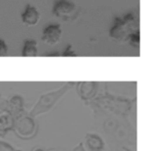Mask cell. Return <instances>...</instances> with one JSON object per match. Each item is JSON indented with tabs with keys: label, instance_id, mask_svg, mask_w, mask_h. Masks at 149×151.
<instances>
[{
	"label": "cell",
	"instance_id": "6da1fadb",
	"mask_svg": "<svg viewBox=\"0 0 149 151\" xmlns=\"http://www.w3.org/2000/svg\"><path fill=\"white\" fill-rule=\"evenodd\" d=\"M95 117L100 120L111 151H122L126 145L136 146L137 132L128 117L106 112H95Z\"/></svg>",
	"mask_w": 149,
	"mask_h": 151
},
{
	"label": "cell",
	"instance_id": "7a4b0ae2",
	"mask_svg": "<svg viewBox=\"0 0 149 151\" xmlns=\"http://www.w3.org/2000/svg\"><path fill=\"white\" fill-rule=\"evenodd\" d=\"M135 103H136V99L114 96L106 92L99 96H96L87 104L89 107H92L94 112H106L114 115L128 117L133 110Z\"/></svg>",
	"mask_w": 149,
	"mask_h": 151
},
{
	"label": "cell",
	"instance_id": "3957f363",
	"mask_svg": "<svg viewBox=\"0 0 149 151\" xmlns=\"http://www.w3.org/2000/svg\"><path fill=\"white\" fill-rule=\"evenodd\" d=\"M73 85H74V83H66V84L55 89V90L48 91V92L41 94L28 114L31 117L35 118L37 116L41 115V114L50 112L56 106V104L72 88Z\"/></svg>",
	"mask_w": 149,
	"mask_h": 151
},
{
	"label": "cell",
	"instance_id": "277c9868",
	"mask_svg": "<svg viewBox=\"0 0 149 151\" xmlns=\"http://www.w3.org/2000/svg\"><path fill=\"white\" fill-rule=\"evenodd\" d=\"M137 30H139L138 18L134 15V13H128L121 18H115L113 26L110 29L109 35L117 42H126V37L132 32Z\"/></svg>",
	"mask_w": 149,
	"mask_h": 151
},
{
	"label": "cell",
	"instance_id": "5b68a950",
	"mask_svg": "<svg viewBox=\"0 0 149 151\" xmlns=\"http://www.w3.org/2000/svg\"><path fill=\"white\" fill-rule=\"evenodd\" d=\"M13 130L15 134L23 140H30L37 134V124L35 118L31 117L27 112H24L21 115L13 118Z\"/></svg>",
	"mask_w": 149,
	"mask_h": 151
},
{
	"label": "cell",
	"instance_id": "8992f818",
	"mask_svg": "<svg viewBox=\"0 0 149 151\" xmlns=\"http://www.w3.org/2000/svg\"><path fill=\"white\" fill-rule=\"evenodd\" d=\"M80 9L71 0H55L53 15L63 21H74L77 19Z\"/></svg>",
	"mask_w": 149,
	"mask_h": 151
},
{
	"label": "cell",
	"instance_id": "52a82bcc",
	"mask_svg": "<svg viewBox=\"0 0 149 151\" xmlns=\"http://www.w3.org/2000/svg\"><path fill=\"white\" fill-rule=\"evenodd\" d=\"M99 92V83L97 82H80L77 84V93L84 101H89L97 96Z\"/></svg>",
	"mask_w": 149,
	"mask_h": 151
},
{
	"label": "cell",
	"instance_id": "ba28073f",
	"mask_svg": "<svg viewBox=\"0 0 149 151\" xmlns=\"http://www.w3.org/2000/svg\"><path fill=\"white\" fill-rule=\"evenodd\" d=\"M62 36V28L59 24H50L43 29L42 40L48 46H55L59 42Z\"/></svg>",
	"mask_w": 149,
	"mask_h": 151
},
{
	"label": "cell",
	"instance_id": "9c48e42d",
	"mask_svg": "<svg viewBox=\"0 0 149 151\" xmlns=\"http://www.w3.org/2000/svg\"><path fill=\"white\" fill-rule=\"evenodd\" d=\"M83 146L87 151H103L105 147V142L102 139L101 136L94 132H89L85 134L84 141H83Z\"/></svg>",
	"mask_w": 149,
	"mask_h": 151
},
{
	"label": "cell",
	"instance_id": "30bf717a",
	"mask_svg": "<svg viewBox=\"0 0 149 151\" xmlns=\"http://www.w3.org/2000/svg\"><path fill=\"white\" fill-rule=\"evenodd\" d=\"M22 22L27 26H35L40 20V13L35 6L27 4L21 15Z\"/></svg>",
	"mask_w": 149,
	"mask_h": 151
},
{
	"label": "cell",
	"instance_id": "8fae6325",
	"mask_svg": "<svg viewBox=\"0 0 149 151\" xmlns=\"http://www.w3.org/2000/svg\"><path fill=\"white\" fill-rule=\"evenodd\" d=\"M6 112L9 113L13 118H16L17 116L21 115L22 113L25 112L24 109V99L21 95H15L11 99H9L7 103V109Z\"/></svg>",
	"mask_w": 149,
	"mask_h": 151
},
{
	"label": "cell",
	"instance_id": "7c38bea8",
	"mask_svg": "<svg viewBox=\"0 0 149 151\" xmlns=\"http://www.w3.org/2000/svg\"><path fill=\"white\" fill-rule=\"evenodd\" d=\"M13 127V117L9 113L0 111V137L4 138Z\"/></svg>",
	"mask_w": 149,
	"mask_h": 151
},
{
	"label": "cell",
	"instance_id": "4fadbf2b",
	"mask_svg": "<svg viewBox=\"0 0 149 151\" xmlns=\"http://www.w3.org/2000/svg\"><path fill=\"white\" fill-rule=\"evenodd\" d=\"M23 57H36L38 56V44L34 40H25L22 49Z\"/></svg>",
	"mask_w": 149,
	"mask_h": 151
},
{
	"label": "cell",
	"instance_id": "5bb4252c",
	"mask_svg": "<svg viewBox=\"0 0 149 151\" xmlns=\"http://www.w3.org/2000/svg\"><path fill=\"white\" fill-rule=\"evenodd\" d=\"M126 42H128L130 46L134 47V48H139V46H140V30L132 32L126 37Z\"/></svg>",
	"mask_w": 149,
	"mask_h": 151
},
{
	"label": "cell",
	"instance_id": "9a60e30c",
	"mask_svg": "<svg viewBox=\"0 0 149 151\" xmlns=\"http://www.w3.org/2000/svg\"><path fill=\"white\" fill-rule=\"evenodd\" d=\"M0 151H22V150L15 148L13 145L9 144V143L0 141Z\"/></svg>",
	"mask_w": 149,
	"mask_h": 151
},
{
	"label": "cell",
	"instance_id": "2e32d148",
	"mask_svg": "<svg viewBox=\"0 0 149 151\" xmlns=\"http://www.w3.org/2000/svg\"><path fill=\"white\" fill-rule=\"evenodd\" d=\"M7 51H9V48H7L6 42L3 40H0V57L6 56Z\"/></svg>",
	"mask_w": 149,
	"mask_h": 151
},
{
	"label": "cell",
	"instance_id": "e0dca14e",
	"mask_svg": "<svg viewBox=\"0 0 149 151\" xmlns=\"http://www.w3.org/2000/svg\"><path fill=\"white\" fill-rule=\"evenodd\" d=\"M62 56H65V57H70V56H77L76 53H74V51L72 50V48H71V46H68L67 47V49L64 51V52L62 53Z\"/></svg>",
	"mask_w": 149,
	"mask_h": 151
},
{
	"label": "cell",
	"instance_id": "ac0fdd59",
	"mask_svg": "<svg viewBox=\"0 0 149 151\" xmlns=\"http://www.w3.org/2000/svg\"><path fill=\"white\" fill-rule=\"evenodd\" d=\"M72 151H87V149H85L84 146H83V143L80 142L79 144H77L76 146L73 148Z\"/></svg>",
	"mask_w": 149,
	"mask_h": 151
},
{
	"label": "cell",
	"instance_id": "d6986e66",
	"mask_svg": "<svg viewBox=\"0 0 149 151\" xmlns=\"http://www.w3.org/2000/svg\"><path fill=\"white\" fill-rule=\"evenodd\" d=\"M32 151H45L44 149L40 148V147H34L33 149H32Z\"/></svg>",
	"mask_w": 149,
	"mask_h": 151
},
{
	"label": "cell",
	"instance_id": "ffe728a7",
	"mask_svg": "<svg viewBox=\"0 0 149 151\" xmlns=\"http://www.w3.org/2000/svg\"><path fill=\"white\" fill-rule=\"evenodd\" d=\"M50 151H56V150H50Z\"/></svg>",
	"mask_w": 149,
	"mask_h": 151
}]
</instances>
